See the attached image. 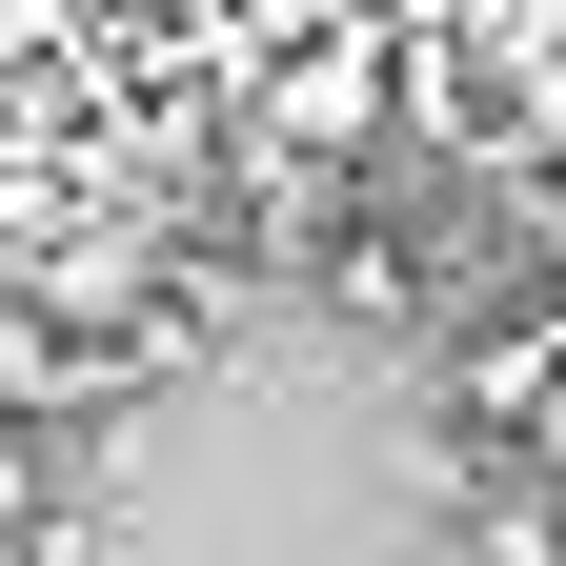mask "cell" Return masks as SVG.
Returning <instances> with one entry per match:
<instances>
[{
  "instance_id": "obj_1",
  "label": "cell",
  "mask_w": 566,
  "mask_h": 566,
  "mask_svg": "<svg viewBox=\"0 0 566 566\" xmlns=\"http://www.w3.org/2000/svg\"><path fill=\"white\" fill-rule=\"evenodd\" d=\"M0 526H41V446H21V424H0Z\"/></svg>"
}]
</instances>
